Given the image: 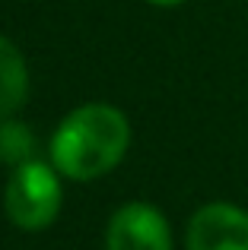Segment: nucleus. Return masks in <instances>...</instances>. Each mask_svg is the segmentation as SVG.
I'll use <instances>...</instances> for the list:
<instances>
[{"mask_svg": "<svg viewBox=\"0 0 248 250\" xmlns=\"http://www.w3.org/2000/svg\"><path fill=\"white\" fill-rule=\"evenodd\" d=\"M130 149V121L108 102L74 108L51 133V165L67 181H96L115 171Z\"/></svg>", "mask_w": 248, "mask_h": 250, "instance_id": "1", "label": "nucleus"}, {"mask_svg": "<svg viewBox=\"0 0 248 250\" xmlns=\"http://www.w3.org/2000/svg\"><path fill=\"white\" fill-rule=\"evenodd\" d=\"M64 206V187L61 171L51 162L32 159L25 165L13 168L10 181L3 190V209L6 219L23 231H42L54 225Z\"/></svg>", "mask_w": 248, "mask_h": 250, "instance_id": "2", "label": "nucleus"}, {"mask_svg": "<svg viewBox=\"0 0 248 250\" xmlns=\"http://www.w3.org/2000/svg\"><path fill=\"white\" fill-rule=\"evenodd\" d=\"M105 250H172V225L153 203H124L108 219Z\"/></svg>", "mask_w": 248, "mask_h": 250, "instance_id": "3", "label": "nucleus"}, {"mask_svg": "<svg viewBox=\"0 0 248 250\" xmlns=\"http://www.w3.org/2000/svg\"><path fill=\"white\" fill-rule=\"evenodd\" d=\"M188 250H248V209L236 203H204L188 219Z\"/></svg>", "mask_w": 248, "mask_h": 250, "instance_id": "4", "label": "nucleus"}, {"mask_svg": "<svg viewBox=\"0 0 248 250\" xmlns=\"http://www.w3.org/2000/svg\"><path fill=\"white\" fill-rule=\"evenodd\" d=\"M29 98V67L25 57L6 35H0V121L13 117Z\"/></svg>", "mask_w": 248, "mask_h": 250, "instance_id": "5", "label": "nucleus"}, {"mask_svg": "<svg viewBox=\"0 0 248 250\" xmlns=\"http://www.w3.org/2000/svg\"><path fill=\"white\" fill-rule=\"evenodd\" d=\"M32 159H35V136H32L29 124L16 121V117L0 121V162L19 168Z\"/></svg>", "mask_w": 248, "mask_h": 250, "instance_id": "6", "label": "nucleus"}, {"mask_svg": "<svg viewBox=\"0 0 248 250\" xmlns=\"http://www.w3.org/2000/svg\"><path fill=\"white\" fill-rule=\"evenodd\" d=\"M149 6H159V10H175V6L188 3V0H147Z\"/></svg>", "mask_w": 248, "mask_h": 250, "instance_id": "7", "label": "nucleus"}]
</instances>
